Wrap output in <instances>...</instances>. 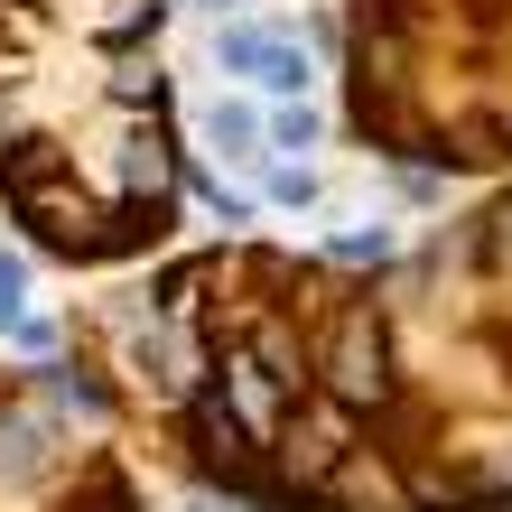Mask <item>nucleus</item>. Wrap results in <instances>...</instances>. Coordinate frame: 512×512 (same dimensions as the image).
I'll return each mask as SVG.
<instances>
[{"mask_svg": "<svg viewBox=\"0 0 512 512\" xmlns=\"http://www.w3.org/2000/svg\"><path fill=\"white\" fill-rule=\"evenodd\" d=\"M270 205H317V177L308 168H280V177H270Z\"/></svg>", "mask_w": 512, "mask_h": 512, "instance_id": "5", "label": "nucleus"}, {"mask_svg": "<svg viewBox=\"0 0 512 512\" xmlns=\"http://www.w3.org/2000/svg\"><path fill=\"white\" fill-rule=\"evenodd\" d=\"M261 84H270V94H298V84H308V56H298V47H270Z\"/></svg>", "mask_w": 512, "mask_h": 512, "instance_id": "3", "label": "nucleus"}, {"mask_svg": "<svg viewBox=\"0 0 512 512\" xmlns=\"http://www.w3.org/2000/svg\"><path fill=\"white\" fill-rule=\"evenodd\" d=\"M215 10H233V0H215Z\"/></svg>", "mask_w": 512, "mask_h": 512, "instance_id": "7", "label": "nucleus"}, {"mask_svg": "<svg viewBox=\"0 0 512 512\" xmlns=\"http://www.w3.org/2000/svg\"><path fill=\"white\" fill-rule=\"evenodd\" d=\"M205 131H215V149L252 159V140H261V112H252V103H215V112H205Z\"/></svg>", "mask_w": 512, "mask_h": 512, "instance_id": "1", "label": "nucleus"}, {"mask_svg": "<svg viewBox=\"0 0 512 512\" xmlns=\"http://www.w3.org/2000/svg\"><path fill=\"white\" fill-rule=\"evenodd\" d=\"M270 47H280L270 28H224V38H215V56H224L233 75H261V66H270Z\"/></svg>", "mask_w": 512, "mask_h": 512, "instance_id": "2", "label": "nucleus"}, {"mask_svg": "<svg viewBox=\"0 0 512 512\" xmlns=\"http://www.w3.org/2000/svg\"><path fill=\"white\" fill-rule=\"evenodd\" d=\"M19 289H28V270H19V261H0V326L19 317Z\"/></svg>", "mask_w": 512, "mask_h": 512, "instance_id": "6", "label": "nucleus"}, {"mask_svg": "<svg viewBox=\"0 0 512 512\" xmlns=\"http://www.w3.org/2000/svg\"><path fill=\"white\" fill-rule=\"evenodd\" d=\"M270 140H280V149H308V140H317V122H308V103H298V112H270Z\"/></svg>", "mask_w": 512, "mask_h": 512, "instance_id": "4", "label": "nucleus"}]
</instances>
